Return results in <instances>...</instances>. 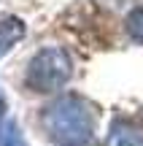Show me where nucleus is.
<instances>
[{
    "mask_svg": "<svg viewBox=\"0 0 143 146\" xmlns=\"http://www.w3.org/2000/svg\"><path fill=\"white\" fill-rule=\"evenodd\" d=\"M43 127L54 146H97L95 114L78 95H62L43 114Z\"/></svg>",
    "mask_w": 143,
    "mask_h": 146,
    "instance_id": "1",
    "label": "nucleus"
},
{
    "mask_svg": "<svg viewBox=\"0 0 143 146\" xmlns=\"http://www.w3.org/2000/svg\"><path fill=\"white\" fill-rule=\"evenodd\" d=\"M73 65L65 49L46 46L30 60L27 65V87L32 92H57L68 84Z\"/></svg>",
    "mask_w": 143,
    "mask_h": 146,
    "instance_id": "2",
    "label": "nucleus"
},
{
    "mask_svg": "<svg viewBox=\"0 0 143 146\" xmlns=\"http://www.w3.org/2000/svg\"><path fill=\"white\" fill-rule=\"evenodd\" d=\"M22 38H24V22L16 16H0V57L11 52L14 43H19Z\"/></svg>",
    "mask_w": 143,
    "mask_h": 146,
    "instance_id": "3",
    "label": "nucleus"
},
{
    "mask_svg": "<svg viewBox=\"0 0 143 146\" xmlns=\"http://www.w3.org/2000/svg\"><path fill=\"white\" fill-rule=\"evenodd\" d=\"M143 138L138 130L127 125V122H113L111 125V133L105 138V146H140Z\"/></svg>",
    "mask_w": 143,
    "mask_h": 146,
    "instance_id": "4",
    "label": "nucleus"
},
{
    "mask_svg": "<svg viewBox=\"0 0 143 146\" xmlns=\"http://www.w3.org/2000/svg\"><path fill=\"white\" fill-rule=\"evenodd\" d=\"M0 146H27L24 143V135H22L19 125L16 122H8L3 130V138H0Z\"/></svg>",
    "mask_w": 143,
    "mask_h": 146,
    "instance_id": "5",
    "label": "nucleus"
},
{
    "mask_svg": "<svg viewBox=\"0 0 143 146\" xmlns=\"http://www.w3.org/2000/svg\"><path fill=\"white\" fill-rule=\"evenodd\" d=\"M127 33L135 38V41L143 43V5H140V8H135L132 14L127 16Z\"/></svg>",
    "mask_w": 143,
    "mask_h": 146,
    "instance_id": "6",
    "label": "nucleus"
},
{
    "mask_svg": "<svg viewBox=\"0 0 143 146\" xmlns=\"http://www.w3.org/2000/svg\"><path fill=\"white\" fill-rule=\"evenodd\" d=\"M3 116H5V100L0 95V138H3Z\"/></svg>",
    "mask_w": 143,
    "mask_h": 146,
    "instance_id": "7",
    "label": "nucleus"
}]
</instances>
